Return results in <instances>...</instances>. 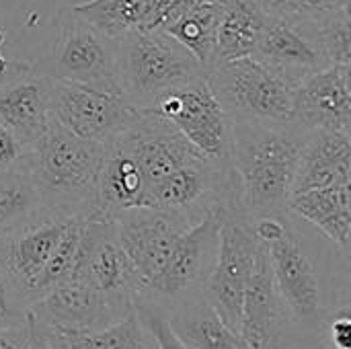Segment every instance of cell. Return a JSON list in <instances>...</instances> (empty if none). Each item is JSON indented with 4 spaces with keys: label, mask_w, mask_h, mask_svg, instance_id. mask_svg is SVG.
I'll list each match as a JSON object with an SVG mask.
<instances>
[{
    "label": "cell",
    "mask_w": 351,
    "mask_h": 349,
    "mask_svg": "<svg viewBox=\"0 0 351 349\" xmlns=\"http://www.w3.org/2000/svg\"><path fill=\"white\" fill-rule=\"evenodd\" d=\"M311 134L292 121L230 125V165L251 218L288 216L298 158Z\"/></svg>",
    "instance_id": "cell-1"
},
{
    "label": "cell",
    "mask_w": 351,
    "mask_h": 349,
    "mask_svg": "<svg viewBox=\"0 0 351 349\" xmlns=\"http://www.w3.org/2000/svg\"><path fill=\"white\" fill-rule=\"evenodd\" d=\"M107 144L82 140L53 119L25 148L23 167L47 212L88 220Z\"/></svg>",
    "instance_id": "cell-2"
},
{
    "label": "cell",
    "mask_w": 351,
    "mask_h": 349,
    "mask_svg": "<svg viewBox=\"0 0 351 349\" xmlns=\"http://www.w3.org/2000/svg\"><path fill=\"white\" fill-rule=\"evenodd\" d=\"M123 97L138 109H152L169 91L206 76L199 60L162 29H136L115 41Z\"/></svg>",
    "instance_id": "cell-3"
},
{
    "label": "cell",
    "mask_w": 351,
    "mask_h": 349,
    "mask_svg": "<svg viewBox=\"0 0 351 349\" xmlns=\"http://www.w3.org/2000/svg\"><path fill=\"white\" fill-rule=\"evenodd\" d=\"M218 208L222 214L218 251L204 290L224 323L239 331L243 294L255 263L259 241L253 232V218L243 204L234 171L218 197Z\"/></svg>",
    "instance_id": "cell-4"
},
{
    "label": "cell",
    "mask_w": 351,
    "mask_h": 349,
    "mask_svg": "<svg viewBox=\"0 0 351 349\" xmlns=\"http://www.w3.org/2000/svg\"><path fill=\"white\" fill-rule=\"evenodd\" d=\"M206 80L230 123H290L292 84L253 56L212 64Z\"/></svg>",
    "instance_id": "cell-5"
},
{
    "label": "cell",
    "mask_w": 351,
    "mask_h": 349,
    "mask_svg": "<svg viewBox=\"0 0 351 349\" xmlns=\"http://www.w3.org/2000/svg\"><path fill=\"white\" fill-rule=\"evenodd\" d=\"M33 66L56 82L88 84L121 93L115 39L97 31L74 14L72 8L60 12L49 49Z\"/></svg>",
    "instance_id": "cell-6"
},
{
    "label": "cell",
    "mask_w": 351,
    "mask_h": 349,
    "mask_svg": "<svg viewBox=\"0 0 351 349\" xmlns=\"http://www.w3.org/2000/svg\"><path fill=\"white\" fill-rule=\"evenodd\" d=\"M220 220L222 214L216 202V206L179 234L162 267L142 290L136 304H148L167 315L169 309L187 296L202 292L216 261Z\"/></svg>",
    "instance_id": "cell-7"
},
{
    "label": "cell",
    "mask_w": 351,
    "mask_h": 349,
    "mask_svg": "<svg viewBox=\"0 0 351 349\" xmlns=\"http://www.w3.org/2000/svg\"><path fill=\"white\" fill-rule=\"evenodd\" d=\"M70 276H80L95 286L115 317H123L130 309H134L140 294L136 272L117 243L115 222H84Z\"/></svg>",
    "instance_id": "cell-8"
},
{
    "label": "cell",
    "mask_w": 351,
    "mask_h": 349,
    "mask_svg": "<svg viewBox=\"0 0 351 349\" xmlns=\"http://www.w3.org/2000/svg\"><path fill=\"white\" fill-rule=\"evenodd\" d=\"M51 82V119L82 140L109 144L138 115V107L121 93L88 84Z\"/></svg>",
    "instance_id": "cell-9"
},
{
    "label": "cell",
    "mask_w": 351,
    "mask_h": 349,
    "mask_svg": "<svg viewBox=\"0 0 351 349\" xmlns=\"http://www.w3.org/2000/svg\"><path fill=\"white\" fill-rule=\"evenodd\" d=\"M156 109L179 134L214 163L230 160V119L214 97L206 76L162 95Z\"/></svg>",
    "instance_id": "cell-10"
},
{
    "label": "cell",
    "mask_w": 351,
    "mask_h": 349,
    "mask_svg": "<svg viewBox=\"0 0 351 349\" xmlns=\"http://www.w3.org/2000/svg\"><path fill=\"white\" fill-rule=\"evenodd\" d=\"M115 140H119L138 163L144 179V197L148 189L175 171L208 158L195 150L156 109H138L134 121Z\"/></svg>",
    "instance_id": "cell-11"
},
{
    "label": "cell",
    "mask_w": 351,
    "mask_h": 349,
    "mask_svg": "<svg viewBox=\"0 0 351 349\" xmlns=\"http://www.w3.org/2000/svg\"><path fill=\"white\" fill-rule=\"evenodd\" d=\"M195 220L197 218L183 212L156 208H134L115 220V237L136 272L140 294L162 267L179 234Z\"/></svg>",
    "instance_id": "cell-12"
},
{
    "label": "cell",
    "mask_w": 351,
    "mask_h": 349,
    "mask_svg": "<svg viewBox=\"0 0 351 349\" xmlns=\"http://www.w3.org/2000/svg\"><path fill=\"white\" fill-rule=\"evenodd\" d=\"M72 220L74 216L45 212L0 243V267L25 309L33 302L37 280Z\"/></svg>",
    "instance_id": "cell-13"
},
{
    "label": "cell",
    "mask_w": 351,
    "mask_h": 349,
    "mask_svg": "<svg viewBox=\"0 0 351 349\" xmlns=\"http://www.w3.org/2000/svg\"><path fill=\"white\" fill-rule=\"evenodd\" d=\"M290 121L306 132L351 134L350 66H327L294 84Z\"/></svg>",
    "instance_id": "cell-14"
},
{
    "label": "cell",
    "mask_w": 351,
    "mask_h": 349,
    "mask_svg": "<svg viewBox=\"0 0 351 349\" xmlns=\"http://www.w3.org/2000/svg\"><path fill=\"white\" fill-rule=\"evenodd\" d=\"M51 78L33 64H8L0 72V119L27 148L51 121Z\"/></svg>",
    "instance_id": "cell-15"
},
{
    "label": "cell",
    "mask_w": 351,
    "mask_h": 349,
    "mask_svg": "<svg viewBox=\"0 0 351 349\" xmlns=\"http://www.w3.org/2000/svg\"><path fill=\"white\" fill-rule=\"evenodd\" d=\"M265 247L269 251L271 272L284 309L304 325L323 323L325 311L319 276L294 230L288 228L282 239Z\"/></svg>",
    "instance_id": "cell-16"
},
{
    "label": "cell",
    "mask_w": 351,
    "mask_h": 349,
    "mask_svg": "<svg viewBox=\"0 0 351 349\" xmlns=\"http://www.w3.org/2000/svg\"><path fill=\"white\" fill-rule=\"evenodd\" d=\"M284 317L286 309L276 288L269 251L259 243L243 294L239 335L249 349H271L284 327Z\"/></svg>",
    "instance_id": "cell-17"
},
{
    "label": "cell",
    "mask_w": 351,
    "mask_h": 349,
    "mask_svg": "<svg viewBox=\"0 0 351 349\" xmlns=\"http://www.w3.org/2000/svg\"><path fill=\"white\" fill-rule=\"evenodd\" d=\"M27 311L41 323L66 327H105L121 319L115 317L101 292L80 276H70L56 284L33 300Z\"/></svg>",
    "instance_id": "cell-18"
},
{
    "label": "cell",
    "mask_w": 351,
    "mask_h": 349,
    "mask_svg": "<svg viewBox=\"0 0 351 349\" xmlns=\"http://www.w3.org/2000/svg\"><path fill=\"white\" fill-rule=\"evenodd\" d=\"M253 58L271 68L292 86L311 72L327 68L315 43L296 25L267 12Z\"/></svg>",
    "instance_id": "cell-19"
},
{
    "label": "cell",
    "mask_w": 351,
    "mask_h": 349,
    "mask_svg": "<svg viewBox=\"0 0 351 349\" xmlns=\"http://www.w3.org/2000/svg\"><path fill=\"white\" fill-rule=\"evenodd\" d=\"M144 206V179L130 150L113 140L107 144L105 160L97 181L95 206L88 220L115 222L123 212Z\"/></svg>",
    "instance_id": "cell-20"
},
{
    "label": "cell",
    "mask_w": 351,
    "mask_h": 349,
    "mask_svg": "<svg viewBox=\"0 0 351 349\" xmlns=\"http://www.w3.org/2000/svg\"><path fill=\"white\" fill-rule=\"evenodd\" d=\"M351 183V138L343 132H313L302 146L292 195Z\"/></svg>",
    "instance_id": "cell-21"
},
{
    "label": "cell",
    "mask_w": 351,
    "mask_h": 349,
    "mask_svg": "<svg viewBox=\"0 0 351 349\" xmlns=\"http://www.w3.org/2000/svg\"><path fill=\"white\" fill-rule=\"evenodd\" d=\"M35 323L49 349H156L136 309H130L121 319L105 327H66L37 319Z\"/></svg>",
    "instance_id": "cell-22"
},
{
    "label": "cell",
    "mask_w": 351,
    "mask_h": 349,
    "mask_svg": "<svg viewBox=\"0 0 351 349\" xmlns=\"http://www.w3.org/2000/svg\"><path fill=\"white\" fill-rule=\"evenodd\" d=\"M167 323L187 349H249L239 331L228 327L216 313L206 290L169 309Z\"/></svg>",
    "instance_id": "cell-23"
},
{
    "label": "cell",
    "mask_w": 351,
    "mask_h": 349,
    "mask_svg": "<svg viewBox=\"0 0 351 349\" xmlns=\"http://www.w3.org/2000/svg\"><path fill=\"white\" fill-rule=\"evenodd\" d=\"M351 191L348 185H331L321 189H311L302 193H294L290 197L288 210L311 222L325 237H329L339 251L350 255L351 239Z\"/></svg>",
    "instance_id": "cell-24"
},
{
    "label": "cell",
    "mask_w": 351,
    "mask_h": 349,
    "mask_svg": "<svg viewBox=\"0 0 351 349\" xmlns=\"http://www.w3.org/2000/svg\"><path fill=\"white\" fill-rule=\"evenodd\" d=\"M265 16L267 12L257 0H226L216 29L212 64L253 56Z\"/></svg>",
    "instance_id": "cell-25"
},
{
    "label": "cell",
    "mask_w": 351,
    "mask_h": 349,
    "mask_svg": "<svg viewBox=\"0 0 351 349\" xmlns=\"http://www.w3.org/2000/svg\"><path fill=\"white\" fill-rule=\"evenodd\" d=\"M222 6L224 4L218 2L189 0L177 12V16L162 29L181 45H185L206 70L214 62L216 29L222 14Z\"/></svg>",
    "instance_id": "cell-26"
},
{
    "label": "cell",
    "mask_w": 351,
    "mask_h": 349,
    "mask_svg": "<svg viewBox=\"0 0 351 349\" xmlns=\"http://www.w3.org/2000/svg\"><path fill=\"white\" fill-rule=\"evenodd\" d=\"M45 212L23 160L0 171V243Z\"/></svg>",
    "instance_id": "cell-27"
},
{
    "label": "cell",
    "mask_w": 351,
    "mask_h": 349,
    "mask_svg": "<svg viewBox=\"0 0 351 349\" xmlns=\"http://www.w3.org/2000/svg\"><path fill=\"white\" fill-rule=\"evenodd\" d=\"M70 8L97 31L117 41L125 33L146 27L150 0H86Z\"/></svg>",
    "instance_id": "cell-28"
},
{
    "label": "cell",
    "mask_w": 351,
    "mask_h": 349,
    "mask_svg": "<svg viewBox=\"0 0 351 349\" xmlns=\"http://www.w3.org/2000/svg\"><path fill=\"white\" fill-rule=\"evenodd\" d=\"M298 29L308 35L327 66H351L350 6Z\"/></svg>",
    "instance_id": "cell-29"
},
{
    "label": "cell",
    "mask_w": 351,
    "mask_h": 349,
    "mask_svg": "<svg viewBox=\"0 0 351 349\" xmlns=\"http://www.w3.org/2000/svg\"><path fill=\"white\" fill-rule=\"evenodd\" d=\"M84 218H74L72 224L66 228V232L62 234L60 243L56 245L51 257L47 259L39 280H37V286H35V298L37 300L39 296H43L47 290H51L56 284L64 282L72 269H74V261H76V251H78V241H80V234H82V228H84Z\"/></svg>",
    "instance_id": "cell-30"
},
{
    "label": "cell",
    "mask_w": 351,
    "mask_h": 349,
    "mask_svg": "<svg viewBox=\"0 0 351 349\" xmlns=\"http://www.w3.org/2000/svg\"><path fill=\"white\" fill-rule=\"evenodd\" d=\"M350 6V0H274L265 12L280 16L296 27L319 23L321 19Z\"/></svg>",
    "instance_id": "cell-31"
},
{
    "label": "cell",
    "mask_w": 351,
    "mask_h": 349,
    "mask_svg": "<svg viewBox=\"0 0 351 349\" xmlns=\"http://www.w3.org/2000/svg\"><path fill=\"white\" fill-rule=\"evenodd\" d=\"M142 325L150 331L156 349H187L183 346V341L173 333V329L167 323V315L154 306L148 304H134Z\"/></svg>",
    "instance_id": "cell-32"
},
{
    "label": "cell",
    "mask_w": 351,
    "mask_h": 349,
    "mask_svg": "<svg viewBox=\"0 0 351 349\" xmlns=\"http://www.w3.org/2000/svg\"><path fill=\"white\" fill-rule=\"evenodd\" d=\"M25 311L27 309L23 306L14 286L10 284L8 276L0 267V325L21 321L25 317Z\"/></svg>",
    "instance_id": "cell-33"
},
{
    "label": "cell",
    "mask_w": 351,
    "mask_h": 349,
    "mask_svg": "<svg viewBox=\"0 0 351 349\" xmlns=\"http://www.w3.org/2000/svg\"><path fill=\"white\" fill-rule=\"evenodd\" d=\"M25 156L23 142L14 136V132L0 119V171L19 165Z\"/></svg>",
    "instance_id": "cell-34"
},
{
    "label": "cell",
    "mask_w": 351,
    "mask_h": 349,
    "mask_svg": "<svg viewBox=\"0 0 351 349\" xmlns=\"http://www.w3.org/2000/svg\"><path fill=\"white\" fill-rule=\"evenodd\" d=\"M29 325L23 317L21 321L0 325V349H29Z\"/></svg>",
    "instance_id": "cell-35"
},
{
    "label": "cell",
    "mask_w": 351,
    "mask_h": 349,
    "mask_svg": "<svg viewBox=\"0 0 351 349\" xmlns=\"http://www.w3.org/2000/svg\"><path fill=\"white\" fill-rule=\"evenodd\" d=\"M331 341L335 349H351V321L348 315L335 319L331 325Z\"/></svg>",
    "instance_id": "cell-36"
},
{
    "label": "cell",
    "mask_w": 351,
    "mask_h": 349,
    "mask_svg": "<svg viewBox=\"0 0 351 349\" xmlns=\"http://www.w3.org/2000/svg\"><path fill=\"white\" fill-rule=\"evenodd\" d=\"M25 319H27V325H29V344H31L29 349H49V346L45 344V339L41 335V331L37 329L35 317L29 311H25Z\"/></svg>",
    "instance_id": "cell-37"
},
{
    "label": "cell",
    "mask_w": 351,
    "mask_h": 349,
    "mask_svg": "<svg viewBox=\"0 0 351 349\" xmlns=\"http://www.w3.org/2000/svg\"><path fill=\"white\" fill-rule=\"evenodd\" d=\"M257 2H259V4H261L263 8H267V6H269V4H271L274 0H257Z\"/></svg>",
    "instance_id": "cell-38"
}]
</instances>
